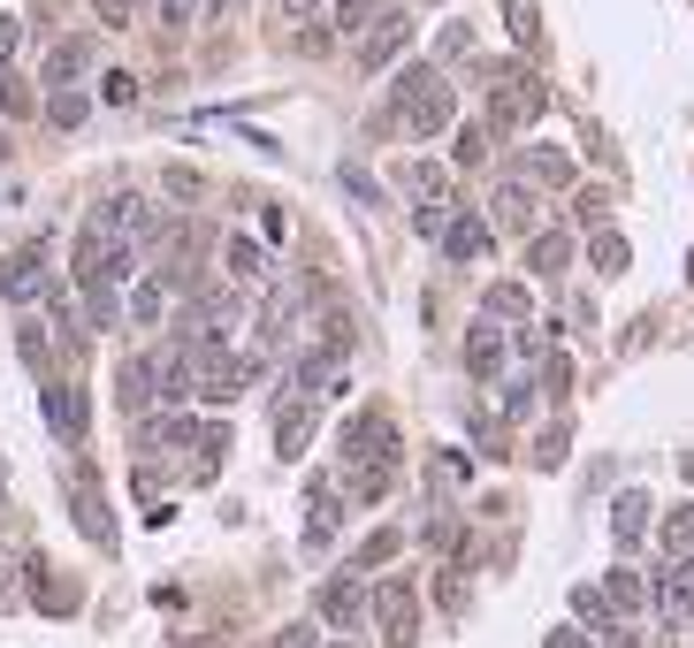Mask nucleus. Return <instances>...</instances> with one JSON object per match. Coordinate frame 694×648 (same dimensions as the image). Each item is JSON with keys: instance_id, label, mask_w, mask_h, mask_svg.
Listing matches in <instances>:
<instances>
[{"instance_id": "50", "label": "nucleus", "mask_w": 694, "mask_h": 648, "mask_svg": "<svg viewBox=\"0 0 694 648\" xmlns=\"http://www.w3.org/2000/svg\"><path fill=\"white\" fill-rule=\"evenodd\" d=\"M0 154H8V138H0Z\"/></svg>"}, {"instance_id": "38", "label": "nucleus", "mask_w": 694, "mask_h": 648, "mask_svg": "<svg viewBox=\"0 0 694 648\" xmlns=\"http://www.w3.org/2000/svg\"><path fill=\"white\" fill-rule=\"evenodd\" d=\"M542 382H549V397H565V389H572V359H565V351H557V359H549V366H542Z\"/></svg>"}, {"instance_id": "44", "label": "nucleus", "mask_w": 694, "mask_h": 648, "mask_svg": "<svg viewBox=\"0 0 694 648\" xmlns=\"http://www.w3.org/2000/svg\"><path fill=\"white\" fill-rule=\"evenodd\" d=\"M481 154H489V130H466V138H458V161L474 168V161H481Z\"/></svg>"}, {"instance_id": "46", "label": "nucleus", "mask_w": 694, "mask_h": 648, "mask_svg": "<svg viewBox=\"0 0 694 648\" xmlns=\"http://www.w3.org/2000/svg\"><path fill=\"white\" fill-rule=\"evenodd\" d=\"M321 0H275V15H314Z\"/></svg>"}, {"instance_id": "48", "label": "nucleus", "mask_w": 694, "mask_h": 648, "mask_svg": "<svg viewBox=\"0 0 694 648\" xmlns=\"http://www.w3.org/2000/svg\"><path fill=\"white\" fill-rule=\"evenodd\" d=\"M680 466H687V481H694V451H687V458H680Z\"/></svg>"}, {"instance_id": "7", "label": "nucleus", "mask_w": 694, "mask_h": 648, "mask_svg": "<svg viewBox=\"0 0 694 648\" xmlns=\"http://www.w3.org/2000/svg\"><path fill=\"white\" fill-rule=\"evenodd\" d=\"M374 618H382V634L405 648L412 634H420V603H412V588L405 580H389V588H374Z\"/></svg>"}, {"instance_id": "49", "label": "nucleus", "mask_w": 694, "mask_h": 648, "mask_svg": "<svg viewBox=\"0 0 694 648\" xmlns=\"http://www.w3.org/2000/svg\"><path fill=\"white\" fill-rule=\"evenodd\" d=\"M214 8H229V0H214Z\"/></svg>"}, {"instance_id": "24", "label": "nucleus", "mask_w": 694, "mask_h": 648, "mask_svg": "<svg viewBox=\"0 0 694 648\" xmlns=\"http://www.w3.org/2000/svg\"><path fill=\"white\" fill-rule=\"evenodd\" d=\"M405 191H412V198H428V206H443V168H435V161H412V168H405Z\"/></svg>"}, {"instance_id": "36", "label": "nucleus", "mask_w": 694, "mask_h": 648, "mask_svg": "<svg viewBox=\"0 0 694 648\" xmlns=\"http://www.w3.org/2000/svg\"><path fill=\"white\" fill-rule=\"evenodd\" d=\"M153 8H161V23H169V31H183V23H198V0H153Z\"/></svg>"}, {"instance_id": "17", "label": "nucleus", "mask_w": 694, "mask_h": 648, "mask_svg": "<svg viewBox=\"0 0 694 648\" xmlns=\"http://www.w3.org/2000/svg\"><path fill=\"white\" fill-rule=\"evenodd\" d=\"M153 382H161V359H130V366H123V405L146 412V405H153Z\"/></svg>"}, {"instance_id": "23", "label": "nucleus", "mask_w": 694, "mask_h": 648, "mask_svg": "<svg viewBox=\"0 0 694 648\" xmlns=\"http://www.w3.org/2000/svg\"><path fill=\"white\" fill-rule=\"evenodd\" d=\"M84 115H92V100H84V92H69V84H61V92L46 100V123H54V130H77Z\"/></svg>"}, {"instance_id": "30", "label": "nucleus", "mask_w": 694, "mask_h": 648, "mask_svg": "<svg viewBox=\"0 0 694 648\" xmlns=\"http://www.w3.org/2000/svg\"><path fill=\"white\" fill-rule=\"evenodd\" d=\"M572 611H580L588 626H611V595H603V588H572Z\"/></svg>"}, {"instance_id": "6", "label": "nucleus", "mask_w": 694, "mask_h": 648, "mask_svg": "<svg viewBox=\"0 0 694 648\" xmlns=\"http://www.w3.org/2000/svg\"><path fill=\"white\" fill-rule=\"evenodd\" d=\"M314 420H321V412H314V397H306V389H291V397L275 405V451H283V458H306Z\"/></svg>"}, {"instance_id": "3", "label": "nucleus", "mask_w": 694, "mask_h": 648, "mask_svg": "<svg viewBox=\"0 0 694 648\" xmlns=\"http://www.w3.org/2000/svg\"><path fill=\"white\" fill-rule=\"evenodd\" d=\"M92 229H100V237H115V245H130V252H146V245L161 237V229H153V206H146V198H130V191H123V198H107V206L92 214Z\"/></svg>"}, {"instance_id": "31", "label": "nucleus", "mask_w": 694, "mask_h": 648, "mask_svg": "<svg viewBox=\"0 0 694 648\" xmlns=\"http://www.w3.org/2000/svg\"><path fill=\"white\" fill-rule=\"evenodd\" d=\"M382 8H389V0H337V23H344V31H366Z\"/></svg>"}, {"instance_id": "20", "label": "nucleus", "mask_w": 694, "mask_h": 648, "mask_svg": "<svg viewBox=\"0 0 694 648\" xmlns=\"http://www.w3.org/2000/svg\"><path fill=\"white\" fill-rule=\"evenodd\" d=\"M588 260H595V275H626V260H634V252H626V237H618V229H595V237H588Z\"/></svg>"}, {"instance_id": "41", "label": "nucleus", "mask_w": 694, "mask_h": 648, "mask_svg": "<svg viewBox=\"0 0 694 648\" xmlns=\"http://www.w3.org/2000/svg\"><path fill=\"white\" fill-rule=\"evenodd\" d=\"M344 191H351V198H366V206H374V198H382V191H374V175H366V168H344Z\"/></svg>"}, {"instance_id": "1", "label": "nucleus", "mask_w": 694, "mask_h": 648, "mask_svg": "<svg viewBox=\"0 0 694 648\" xmlns=\"http://www.w3.org/2000/svg\"><path fill=\"white\" fill-rule=\"evenodd\" d=\"M389 474H397V428L389 412H359L344 428V488L351 496H389Z\"/></svg>"}, {"instance_id": "27", "label": "nucleus", "mask_w": 694, "mask_h": 648, "mask_svg": "<svg viewBox=\"0 0 694 648\" xmlns=\"http://www.w3.org/2000/svg\"><path fill=\"white\" fill-rule=\"evenodd\" d=\"M664 549H672V557H694V503H680V511L664 519Z\"/></svg>"}, {"instance_id": "25", "label": "nucleus", "mask_w": 694, "mask_h": 648, "mask_svg": "<svg viewBox=\"0 0 694 648\" xmlns=\"http://www.w3.org/2000/svg\"><path fill=\"white\" fill-rule=\"evenodd\" d=\"M397 542H405V534H397V526H382V534H366V542H359V557H351V565H359V572H366V565H389V557H397Z\"/></svg>"}, {"instance_id": "12", "label": "nucleus", "mask_w": 694, "mask_h": 648, "mask_svg": "<svg viewBox=\"0 0 694 648\" xmlns=\"http://www.w3.org/2000/svg\"><path fill=\"white\" fill-rule=\"evenodd\" d=\"M84 69H92V38H61V46L46 54V84H54V92H61L69 77H84Z\"/></svg>"}, {"instance_id": "22", "label": "nucleus", "mask_w": 694, "mask_h": 648, "mask_svg": "<svg viewBox=\"0 0 694 648\" xmlns=\"http://www.w3.org/2000/svg\"><path fill=\"white\" fill-rule=\"evenodd\" d=\"M306 503H314V519H306V542H329V534H337V488L314 481V496H306Z\"/></svg>"}, {"instance_id": "21", "label": "nucleus", "mask_w": 694, "mask_h": 648, "mask_svg": "<svg viewBox=\"0 0 694 648\" xmlns=\"http://www.w3.org/2000/svg\"><path fill=\"white\" fill-rule=\"evenodd\" d=\"M565 260H572V237H565V229H542V237H534V275H565Z\"/></svg>"}, {"instance_id": "34", "label": "nucleus", "mask_w": 694, "mask_h": 648, "mask_svg": "<svg viewBox=\"0 0 694 648\" xmlns=\"http://www.w3.org/2000/svg\"><path fill=\"white\" fill-rule=\"evenodd\" d=\"M572 214H580L588 229H603V214H611V198H603V191H580V198H572Z\"/></svg>"}, {"instance_id": "47", "label": "nucleus", "mask_w": 694, "mask_h": 648, "mask_svg": "<svg viewBox=\"0 0 694 648\" xmlns=\"http://www.w3.org/2000/svg\"><path fill=\"white\" fill-rule=\"evenodd\" d=\"M549 648H588V641H580V634H572V626H565V634H549Z\"/></svg>"}, {"instance_id": "45", "label": "nucleus", "mask_w": 694, "mask_h": 648, "mask_svg": "<svg viewBox=\"0 0 694 648\" xmlns=\"http://www.w3.org/2000/svg\"><path fill=\"white\" fill-rule=\"evenodd\" d=\"M123 15H130V0H100V23H107V31H123Z\"/></svg>"}, {"instance_id": "15", "label": "nucleus", "mask_w": 694, "mask_h": 648, "mask_svg": "<svg viewBox=\"0 0 694 648\" xmlns=\"http://www.w3.org/2000/svg\"><path fill=\"white\" fill-rule=\"evenodd\" d=\"M497 229H512V237L534 229V191H526V183H504V191H497Z\"/></svg>"}, {"instance_id": "35", "label": "nucleus", "mask_w": 694, "mask_h": 648, "mask_svg": "<svg viewBox=\"0 0 694 648\" xmlns=\"http://www.w3.org/2000/svg\"><path fill=\"white\" fill-rule=\"evenodd\" d=\"M489 314H526V291L520 283H497V291H489Z\"/></svg>"}, {"instance_id": "9", "label": "nucleus", "mask_w": 694, "mask_h": 648, "mask_svg": "<svg viewBox=\"0 0 694 648\" xmlns=\"http://www.w3.org/2000/svg\"><path fill=\"white\" fill-rule=\"evenodd\" d=\"M412 46V23L405 15H374V31H366V46H359V69H382V61H397Z\"/></svg>"}, {"instance_id": "28", "label": "nucleus", "mask_w": 694, "mask_h": 648, "mask_svg": "<svg viewBox=\"0 0 694 648\" xmlns=\"http://www.w3.org/2000/svg\"><path fill=\"white\" fill-rule=\"evenodd\" d=\"M526 175H534V183H572V161L542 146V154H526Z\"/></svg>"}, {"instance_id": "13", "label": "nucleus", "mask_w": 694, "mask_h": 648, "mask_svg": "<svg viewBox=\"0 0 694 648\" xmlns=\"http://www.w3.org/2000/svg\"><path fill=\"white\" fill-rule=\"evenodd\" d=\"M466 366H474V374H481V382H489V374H504V328H474V336H466Z\"/></svg>"}, {"instance_id": "5", "label": "nucleus", "mask_w": 694, "mask_h": 648, "mask_svg": "<svg viewBox=\"0 0 694 648\" xmlns=\"http://www.w3.org/2000/svg\"><path fill=\"white\" fill-rule=\"evenodd\" d=\"M38 412H46V428H54L61 443H84V389H77V382H46V389H38Z\"/></svg>"}, {"instance_id": "19", "label": "nucleus", "mask_w": 694, "mask_h": 648, "mask_svg": "<svg viewBox=\"0 0 694 648\" xmlns=\"http://www.w3.org/2000/svg\"><path fill=\"white\" fill-rule=\"evenodd\" d=\"M611 534H618V549H634V542L649 534V496H618V511H611Z\"/></svg>"}, {"instance_id": "33", "label": "nucleus", "mask_w": 694, "mask_h": 648, "mask_svg": "<svg viewBox=\"0 0 694 648\" xmlns=\"http://www.w3.org/2000/svg\"><path fill=\"white\" fill-rule=\"evenodd\" d=\"M603 595H611L618 611H641V580H634V572H611V588H603Z\"/></svg>"}, {"instance_id": "32", "label": "nucleus", "mask_w": 694, "mask_h": 648, "mask_svg": "<svg viewBox=\"0 0 694 648\" xmlns=\"http://www.w3.org/2000/svg\"><path fill=\"white\" fill-rule=\"evenodd\" d=\"M504 15H512V38H520V46H534V38H542V23H534V0H504Z\"/></svg>"}, {"instance_id": "14", "label": "nucleus", "mask_w": 694, "mask_h": 648, "mask_svg": "<svg viewBox=\"0 0 694 648\" xmlns=\"http://www.w3.org/2000/svg\"><path fill=\"white\" fill-rule=\"evenodd\" d=\"M359 611H366L359 580H329V588H321V618H329V626H359Z\"/></svg>"}, {"instance_id": "10", "label": "nucleus", "mask_w": 694, "mask_h": 648, "mask_svg": "<svg viewBox=\"0 0 694 648\" xmlns=\"http://www.w3.org/2000/svg\"><path fill=\"white\" fill-rule=\"evenodd\" d=\"M489 245H497V237H489L481 214H451V221H443V252H451V260H489Z\"/></svg>"}, {"instance_id": "26", "label": "nucleus", "mask_w": 694, "mask_h": 648, "mask_svg": "<svg viewBox=\"0 0 694 648\" xmlns=\"http://www.w3.org/2000/svg\"><path fill=\"white\" fill-rule=\"evenodd\" d=\"M31 603L61 618V611H77V588H69V580H31Z\"/></svg>"}, {"instance_id": "18", "label": "nucleus", "mask_w": 694, "mask_h": 648, "mask_svg": "<svg viewBox=\"0 0 694 648\" xmlns=\"http://www.w3.org/2000/svg\"><path fill=\"white\" fill-rule=\"evenodd\" d=\"M77 526H84L100 549L115 542V519H107V496H100V488H77Z\"/></svg>"}, {"instance_id": "16", "label": "nucleus", "mask_w": 694, "mask_h": 648, "mask_svg": "<svg viewBox=\"0 0 694 648\" xmlns=\"http://www.w3.org/2000/svg\"><path fill=\"white\" fill-rule=\"evenodd\" d=\"M221 260H229V283H260V275H268V252H260L252 237H229Z\"/></svg>"}, {"instance_id": "8", "label": "nucleus", "mask_w": 694, "mask_h": 648, "mask_svg": "<svg viewBox=\"0 0 694 648\" xmlns=\"http://www.w3.org/2000/svg\"><path fill=\"white\" fill-rule=\"evenodd\" d=\"M542 100H549V92H542L534 77H504V92H497V130H526V123L542 115Z\"/></svg>"}, {"instance_id": "42", "label": "nucleus", "mask_w": 694, "mask_h": 648, "mask_svg": "<svg viewBox=\"0 0 694 648\" xmlns=\"http://www.w3.org/2000/svg\"><path fill=\"white\" fill-rule=\"evenodd\" d=\"M534 458H542V466H565V428H549V435H542V451H534Z\"/></svg>"}, {"instance_id": "4", "label": "nucleus", "mask_w": 694, "mask_h": 648, "mask_svg": "<svg viewBox=\"0 0 694 648\" xmlns=\"http://www.w3.org/2000/svg\"><path fill=\"white\" fill-rule=\"evenodd\" d=\"M46 291H54V275H46V245H23V252L0 260V298L31 306V298H46Z\"/></svg>"}, {"instance_id": "40", "label": "nucleus", "mask_w": 694, "mask_h": 648, "mask_svg": "<svg viewBox=\"0 0 694 648\" xmlns=\"http://www.w3.org/2000/svg\"><path fill=\"white\" fill-rule=\"evenodd\" d=\"M15 351H23V366H46V336H38V328H23Z\"/></svg>"}, {"instance_id": "11", "label": "nucleus", "mask_w": 694, "mask_h": 648, "mask_svg": "<svg viewBox=\"0 0 694 648\" xmlns=\"http://www.w3.org/2000/svg\"><path fill=\"white\" fill-rule=\"evenodd\" d=\"M657 603H664V618H680V626H694V557H672V572H664Z\"/></svg>"}, {"instance_id": "43", "label": "nucleus", "mask_w": 694, "mask_h": 648, "mask_svg": "<svg viewBox=\"0 0 694 648\" xmlns=\"http://www.w3.org/2000/svg\"><path fill=\"white\" fill-rule=\"evenodd\" d=\"M15 46H23V23H15V15H0V69H8V54H15Z\"/></svg>"}, {"instance_id": "37", "label": "nucleus", "mask_w": 694, "mask_h": 648, "mask_svg": "<svg viewBox=\"0 0 694 648\" xmlns=\"http://www.w3.org/2000/svg\"><path fill=\"white\" fill-rule=\"evenodd\" d=\"M130 314H138V321H161V283H138V298H130Z\"/></svg>"}, {"instance_id": "29", "label": "nucleus", "mask_w": 694, "mask_h": 648, "mask_svg": "<svg viewBox=\"0 0 694 648\" xmlns=\"http://www.w3.org/2000/svg\"><path fill=\"white\" fill-rule=\"evenodd\" d=\"M100 100H107V107H130V100H138V77H130V69H107V77H100Z\"/></svg>"}, {"instance_id": "2", "label": "nucleus", "mask_w": 694, "mask_h": 648, "mask_svg": "<svg viewBox=\"0 0 694 648\" xmlns=\"http://www.w3.org/2000/svg\"><path fill=\"white\" fill-rule=\"evenodd\" d=\"M397 107H405V130H412V138H435V130H451V115H458V100H451V84H443L435 69H405V77H397Z\"/></svg>"}, {"instance_id": "39", "label": "nucleus", "mask_w": 694, "mask_h": 648, "mask_svg": "<svg viewBox=\"0 0 694 648\" xmlns=\"http://www.w3.org/2000/svg\"><path fill=\"white\" fill-rule=\"evenodd\" d=\"M0 107H8V115H31V92H23L8 69H0Z\"/></svg>"}]
</instances>
